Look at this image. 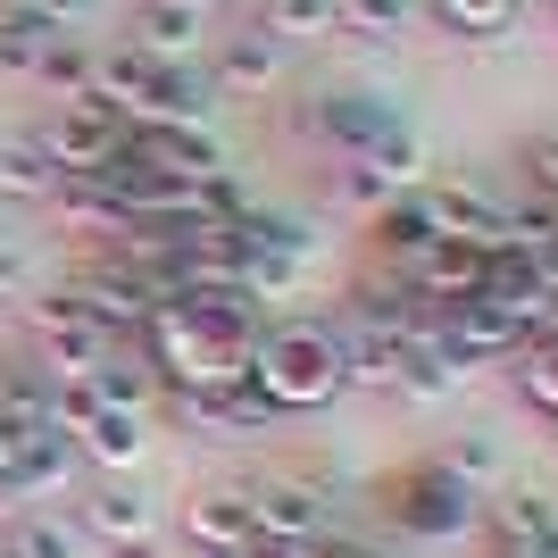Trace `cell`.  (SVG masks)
Here are the masks:
<instances>
[{
	"instance_id": "6da1fadb",
	"label": "cell",
	"mask_w": 558,
	"mask_h": 558,
	"mask_svg": "<svg viewBox=\"0 0 558 558\" xmlns=\"http://www.w3.org/2000/svg\"><path fill=\"white\" fill-rule=\"evenodd\" d=\"M251 384L267 392L276 417H308V409H326V400L350 392V367H342V333L326 317H276V326H258L251 342Z\"/></svg>"
},
{
	"instance_id": "7a4b0ae2",
	"label": "cell",
	"mask_w": 558,
	"mask_h": 558,
	"mask_svg": "<svg viewBox=\"0 0 558 558\" xmlns=\"http://www.w3.org/2000/svg\"><path fill=\"white\" fill-rule=\"evenodd\" d=\"M375 500H384V517L400 525V542H417V550H450V542H466L484 525V492H466L434 450L392 466V475L375 484Z\"/></svg>"
},
{
	"instance_id": "3957f363",
	"label": "cell",
	"mask_w": 558,
	"mask_h": 558,
	"mask_svg": "<svg viewBox=\"0 0 558 558\" xmlns=\"http://www.w3.org/2000/svg\"><path fill=\"white\" fill-rule=\"evenodd\" d=\"M134 350L150 359V375H159L175 400L226 392V384H242V375H251V359H242V350H217L209 333L192 326L184 301H159V308H150V326L134 333Z\"/></svg>"
},
{
	"instance_id": "277c9868",
	"label": "cell",
	"mask_w": 558,
	"mask_h": 558,
	"mask_svg": "<svg viewBox=\"0 0 558 558\" xmlns=\"http://www.w3.org/2000/svg\"><path fill=\"white\" fill-rule=\"evenodd\" d=\"M308 267H317V233H308L301 217L251 209L233 226V283H242L251 301H292L308 283Z\"/></svg>"
},
{
	"instance_id": "5b68a950",
	"label": "cell",
	"mask_w": 558,
	"mask_h": 558,
	"mask_svg": "<svg viewBox=\"0 0 558 558\" xmlns=\"http://www.w3.org/2000/svg\"><path fill=\"white\" fill-rule=\"evenodd\" d=\"M25 333H34V367H43V375H93L109 350H125L93 308L75 301V283H59V292H43V301H25Z\"/></svg>"
},
{
	"instance_id": "8992f818",
	"label": "cell",
	"mask_w": 558,
	"mask_h": 558,
	"mask_svg": "<svg viewBox=\"0 0 558 558\" xmlns=\"http://www.w3.org/2000/svg\"><path fill=\"white\" fill-rule=\"evenodd\" d=\"M68 517L84 525V542H93V550H109V542L159 534V492L142 484V466H117V475H93V484L75 492Z\"/></svg>"
},
{
	"instance_id": "52a82bcc",
	"label": "cell",
	"mask_w": 558,
	"mask_h": 558,
	"mask_svg": "<svg viewBox=\"0 0 558 558\" xmlns=\"http://www.w3.org/2000/svg\"><path fill=\"white\" fill-rule=\"evenodd\" d=\"M34 142L50 150V167H59V175H100V167L125 150V117H117L109 100L84 93V100H59V117H50Z\"/></svg>"
},
{
	"instance_id": "ba28073f",
	"label": "cell",
	"mask_w": 558,
	"mask_h": 558,
	"mask_svg": "<svg viewBox=\"0 0 558 558\" xmlns=\"http://www.w3.org/2000/svg\"><path fill=\"white\" fill-rule=\"evenodd\" d=\"M251 517L267 542H292V550H308V542L333 534V492L317 484V475H258L251 484Z\"/></svg>"
},
{
	"instance_id": "9c48e42d",
	"label": "cell",
	"mask_w": 558,
	"mask_h": 558,
	"mask_svg": "<svg viewBox=\"0 0 558 558\" xmlns=\"http://www.w3.org/2000/svg\"><path fill=\"white\" fill-rule=\"evenodd\" d=\"M125 159L167 184H209V175H226V142H217V125H125Z\"/></svg>"
},
{
	"instance_id": "30bf717a",
	"label": "cell",
	"mask_w": 558,
	"mask_h": 558,
	"mask_svg": "<svg viewBox=\"0 0 558 558\" xmlns=\"http://www.w3.org/2000/svg\"><path fill=\"white\" fill-rule=\"evenodd\" d=\"M68 442H75V459L93 466V475L142 466V450H150V409H117V400H93V409L68 425Z\"/></svg>"
},
{
	"instance_id": "8fae6325",
	"label": "cell",
	"mask_w": 558,
	"mask_h": 558,
	"mask_svg": "<svg viewBox=\"0 0 558 558\" xmlns=\"http://www.w3.org/2000/svg\"><path fill=\"white\" fill-rule=\"evenodd\" d=\"M184 542H192V558H233L242 542H258L251 484H201L184 500Z\"/></svg>"
},
{
	"instance_id": "7c38bea8",
	"label": "cell",
	"mask_w": 558,
	"mask_h": 558,
	"mask_svg": "<svg viewBox=\"0 0 558 558\" xmlns=\"http://www.w3.org/2000/svg\"><path fill=\"white\" fill-rule=\"evenodd\" d=\"M425 217L442 242H475L484 258L509 242V201H492L484 184H425Z\"/></svg>"
},
{
	"instance_id": "4fadbf2b",
	"label": "cell",
	"mask_w": 558,
	"mask_h": 558,
	"mask_svg": "<svg viewBox=\"0 0 558 558\" xmlns=\"http://www.w3.org/2000/svg\"><path fill=\"white\" fill-rule=\"evenodd\" d=\"M392 117H400V109H392V100H375V93H317V100L301 109V125L326 142L333 159H367V142L384 134Z\"/></svg>"
},
{
	"instance_id": "5bb4252c",
	"label": "cell",
	"mask_w": 558,
	"mask_h": 558,
	"mask_svg": "<svg viewBox=\"0 0 558 558\" xmlns=\"http://www.w3.org/2000/svg\"><path fill=\"white\" fill-rule=\"evenodd\" d=\"M400 283H409L425 308H459V301L484 292V251H475V242H425Z\"/></svg>"
},
{
	"instance_id": "9a60e30c",
	"label": "cell",
	"mask_w": 558,
	"mask_h": 558,
	"mask_svg": "<svg viewBox=\"0 0 558 558\" xmlns=\"http://www.w3.org/2000/svg\"><path fill=\"white\" fill-rule=\"evenodd\" d=\"M550 534H558V492L550 484L509 475V484L484 492V542H550Z\"/></svg>"
},
{
	"instance_id": "2e32d148",
	"label": "cell",
	"mask_w": 558,
	"mask_h": 558,
	"mask_svg": "<svg viewBox=\"0 0 558 558\" xmlns=\"http://www.w3.org/2000/svg\"><path fill=\"white\" fill-rule=\"evenodd\" d=\"M201 43H209V17H192V9H175V0H134L125 50L159 59V68H184V59H201Z\"/></svg>"
},
{
	"instance_id": "e0dca14e",
	"label": "cell",
	"mask_w": 558,
	"mask_h": 558,
	"mask_svg": "<svg viewBox=\"0 0 558 558\" xmlns=\"http://www.w3.org/2000/svg\"><path fill=\"white\" fill-rule=\"evenodd\" d=\"M59 434V409H50V375L43 367H0V450L17 459L25 442Z\"/></svg>"
},
{
	"instance_id": "ac0fdd59",
	"label": "cell",
	"mask_w": 558,
	"mask_h": 558,
	"mask_svg": "<svg viewBox=\"0 0 558 558\" xmlns=\"http://www.w3.org/2000/svg\"><path fill=\"white\" fill-rule=\"evenodd\" d=\"M175 409H184L192 425H201V434H217V442H251V434H276V409H267V392H258L251 375H242V384H226V392H201V400H175Z\"/></svg>"
},
{
	"instance_id": "d6986e66",
	"label": "cell",
	"mask_w": 558,
	"mask_h": 558,
	"mask_svg": "<svg viewBox=\"0 0 558 558\" xmlns=\"http://www.w3.org/2000/svg\"><path fill=\"white\" fill-rule=\"evenodd\" d=\"M425 242H442V233H434V217H425V192H400L392 209L367 217V251H375V267H384V276H409V258H417Z\"/></svg>"
},
{
	"instance_id": "ffe728a7",
	"label": "cell",
	"mask_w": 558,
	"mask_h": 558,
	"mask_svg": "<svg viewBox=\"0 0 558 558\" xmlns=\"http://www.w3.org/2000/svg\"><path fill=\"white\" fill-rule=\"evenodd\" d=\"M276 75H283V43L276 34H233V43H217V59H209L217 100H251V93H267Z\"/></svg>"
},
{
	"instance_id": "44dd1931",
	"label": "cell",
	"mask_w": 558,
	"mask_h": 558,
	"mask_svg": "<svg viewBox=\"0 0 558 558\" xmlns=\"http://www.w3.org/2000/svg\"><path fill=\"white\" fill-rule=\"evenodd\" d=\"M0 558H93V542L68 509H17L0 525Z\"/></svg>"
},
{
	"instance_id": "7402d4cb",
	"label": "cell",
	"mask_w": 558,
	"mask_h": 558,
	"mask_svg": "<svg viewBox=\"0 0 558 558\" xmlns=\"http://www.w3.org/2000/svg\"><path fill=\"white\" fill-rule=\"evenodd\" d=\"M459 384H466V375L450 367L442 350L425 342V333H409V359H400V375H392V400H409V409H442Z\"/></svg>"
},
{
	"instance_id": "603a6c76",
	"label": "cell",
	"mask_w": 558,
	"mask_h": 558,
	"mask_svg": "<svg viewBox=\"0 0 558 558\" xmlns=\"http://www.w3.org/2000/svg\"><path fill=\"white\" fill-rule=\"evenodd\" d=\"M434 459L459 475L466 492H492V484H509V450H500V434L492 425H466V434H450V442H434Z\"/></svg>"
},
{
	"instance_id": "cb8c5ba5",
	"label": "cell",
	"mask_w": 558,
	"mask_h": 558,
	"mask_svg": "<svg viewBox=\"0 0 558 558\" xmlns=\"http://www.w3.org/2000/svg\"><path fill=\"white\" fill-rule=\"evenodd\" d=\"M59 192V167L34 134H0V209L9 201H50Z\"/></svg>"
},
{
	"instance_id": "d4e9b609",
	"label": "cell",
	"mask_w": 558,
	"mask_h": 558,
	"mask_svg": "<svg viewBox=\"0 0 558 558\" xmlns=\"http://www.w3.org/2000/svg\"><path fill=\"white\" fill-rule=\"evenodd\" d=\"M50 34H68V25H50L34 0H0V75H34Z\"/></svg>"
},
{
	"instance_id": "484cf974",
	"label": "cell",
	"mask_w": 558,
	"mask_h": 558,
	"mask_svg": "<svg viewBox=\"0 0 558 558\" xmlns=\"http://www.w3.org/2000/svg\"><path fill=\"white\" fill-rule=\"evenodd\" d=\"M417 9L442 25V34H459V43H492V34H509V25H517L525 0H417Z\"/></svg>"
},
{
	"instance_id": "4316f807",
	"label": "cell",
	"mask_w": 558,
	"mask_h": 558,
	"mask_svg": "<svg viewBox=\"0 0 558 558\" xmlns=\"http://www.w3.org/2000/svg\"><path fill=\"white\" fill-rule=\"evenodd\" d=\"M417 17H425L417 0H333V25L359 34V43H392V34H409Z\"/></svg>"
},
{
	"instance_id": "83f0119b",
	"label": "cell",
	"mask_w": 558,
	"mask_h": 558,
	"mask_svg": "<svg viewBox=\"0 0 558 558\" xmlns=\"http://www.w3.org/2000/svg\"><path fill=\"white\" fill-rule=\"evenodd\" d=\"M251 17H258V34H276V43L292 50V43H317V34H333V0H258Z\"/></svg>"
},
{
	"instance_id": "f1b7e54d",
	"label": "cell",
	"mask_w": 558,
	"mask_h": 558,
	"mask_svg": "<svg viewBox=\"0 0 558 558\" xmlns=\"http://www.w3.org/2000/svg\"><path fill=\"white\" fill-rule=\"evenodd\" d=\"M34 84L59 93V100H84V93H93V50L75 43V34H50V50L34 59Z\"/></svg>"
},
{
	"instance_id": "f546056e",
	"label": "cell",
	"mask_w": 558,
	"mask_h": 558,
	"mask_svg": "<svg viewBox=\"0 0 558 558\" xmlns=\"http://www.w3.org/2000/svg\"><path fill=\"white\" fill-rule=\"evenodd\" d=\"M333 201L359 209V217H375V209H392V201H400V184L384 175V167H367V159H342V167H333Z\"/></svg>"
},
{
	"instance_id": "4dcf8cb0",
	"label": "cell",
	"mask_w": 558,
	"mask_h": 558,
	"mask_svg": "<svg viewBox=\"0 0 558 558\" xmlns=\"http://www.w3.org/2000/svg\"><path fill=\"white\" fill-rule=\"evenodd\" d=\"M525 175H534L542 201H558V134H534V142H525Z\"/></svg>"
},
{
	"instance_id": "1f68e13d",
	"label": "cell",
	"mask_w": 558,
	"mask_h": 558,
	"mask_svg": "<svg viewBox=\"0 0 558 558\" xmlns=\"http://www.w3.org/2000/svg\"><path fill=\"white\" fill-rule=\"evenodd\" d=\"M34 9H43V17H50V25H68V34H75V25L93 17L100 0H34Z\"/></svg>"
},
{
	"instance_id": "d6a6232c",
	"label": "cell",
	"mask_w": 558,
	"mask_h": 558,
	"mask_svg": "<svg viewBox=\"0 0 558 558\" xmlns=\"http://www.w3.org/2000/svg\"><path fill=\"white\" fill-rule=\"evenodd\" d=\"M109 558H167L159 534H134V542H109Z\"/></svg>"
},
{
	"instance_id": "836d02e7",
	"label": "cell",
	"mask_w": 558,
	"mask_h": 558,
	"mask_svg": "<svg viewBox=\"0 0 558 558\" xmlns=\"http://www.w3.org/2000/svg\"><path fill=\"white\" fill-rule=\"evenodd\" d=\"M233 558H308V550H292V542H267V534H258V542H242Z\"/></svg>"
},
{
	"instance_id": "e575fe53",
	"label": "cell",
	"mask_w": 558,
	"mask_h": 558,
	"mask_svg": "<svg viewBox=\"0 0 558 558\" xmlns=\"http://www.w3.org/2000/svg\"><path fill=\"white\" fill-rule=\"evenodd\" d=\"M484 558H542V542H484Z\"/></svg>"
},
{
	"instance_id": "d590c367",
	"label": "cell",
	"mask_w": 558,
	"mask_h": 558,
	"mask_svg": "<svg viewBox=\"0 0 558 558\" xmlns=\"http://www.w3.org/2000/svg\"><path fill=\"white\" fill-rule=\"evenodd\" d=\"M175 9H192V17H209V9H217V0H175Z\"/></svg>"
},
{
	"instance_id": "8d00e7d4",
	"label": "cell",
	"mask_w": 558,
	"mask_h": 558,
	"mask_svg": "<svg viewBox=\"0 0 558 558\" xmlns=\"http://www.w3.org/2000/svg\"><path fill=\"white\" fill-rule=\"evenodd\" d=\"M217 9H258V0H217Z\"/></svg>"
},
{
	"instance_id": "74e56055",
	"label": "cell",
	"mask_w": 558,
	"mask_h": 558,
	"mask_svg": "<svg viewBox=\"0 0 558 558\" xmlns=\"http://www.w3.org/2000/svg\"><path fill=\"white\" fill-rule=\"evenodd\" d=\"M0 466H9V450H0Z\"/></svg>"
}]
</instances>
